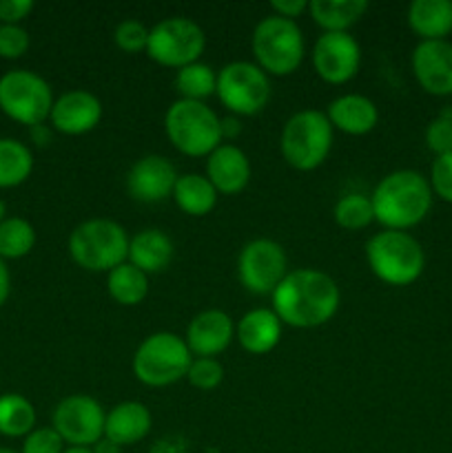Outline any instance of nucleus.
<instances>
[{"mask_svg":"<svg viewBox=\"0 0 452 453\" xmlns=\"http://www.w3.org/2000/svg\"><path fill=\"white\" fill-rule=\"evenodd\" d=\"M273 312L284 326L313 330L326 326L337 314L341 292L335 279L313 268L292 270L270 295Z\"/></svg>","mask_w":452,"mask_h":453,"instance_id":"1","label":"nucleus"},{"mask_svg":"<svg viewBox=\"0 0 452 453\" xmlns=\"http://www.w3.org/2000/svg\"><path fill=\"white\" fill-rule=\"evenodd\" d=\"M370 202L375 221L386 230H408L424 221L433 208V188L421 173L403 168L375 186Z\"/></svg>","mask_w":452,"mask_h":453,"instance_id":"2","label":"nucleus"},{"mask_svg":"<svg viewBox=\"0 0 452 453\" xmlns=\"http://www.w3.org/2000/svg\"><path fill=\"white\" fill-rule=\"evenodd\" d=\"M370 273L386 286H410L421 277L425 255L421 243L406 230H381L366 243Z\"/></svg>","mask_w":452,"mask_h":453,"instance_id":"3","label":"nucleus"},{"mask_svg":"<svg viewBox=\"0 0 452 453\" xmlns=\"http://www.w3.org/2000/svg\"><path fill=\"white\" fill-rule=\"evenodd\" d=\"M164 133L177 153L208 157L222 142L220 118L207 102L177 100L164 115Z\"/></svg>","mask_w":452,"mask_h":453,"instance_id":"4","label":"nucleus"},{"mask_svg":"<svg viewBox=\"0 0 452 453\" xmlns=\"http://www.w3.org/2000/svg\"><path fill=\"white\" fill-rule=\"evenodd\" d=\"M255 65L266 75L286 78L300 69L306 53L304 34L295 20H286L275 13L261 18L251 40Z\"/></svg>","mask_w":452,"mask_h":453,"instance_id":"5","label":"nucleus"},{"mask_svg":"<svg viewBox=\"0 0 452 453\" xmlns=\"http://www.w3.org/2000/svg\"><path fill=\"white\" fill-rule=\"evenodd\" d=\"M69 255L89 273H111L129 257V234L113 219H87L69 234Z\"/></svg>","mask_w":452,"mask_h":453,"instance_id":"6","label":"nucleus"},{"mask_svg":"<svg viewBox=\"0 0 452 453\" xmlns=\"http://www.w3.org/2000/svg\"><path fill=\"white\" fill-rule=\"evenodd\" d=\"M332 149V127L322 111H297L284 124L279 150L288 166L308 173L322 166Z\"/></svg>","mask_w":452,"mask_h":453,"instance_id":"7","label":"nucleus"},{"mask_svg":"<svg viewBox=\"0 0 452 453\" xmlns=\"http://www.w3.org/2000/svg\"><path fill=\"white\" fill-rule=\"evenodd\" d=\"M193 354L182 336L173 332H155L137 345L133 354V374L146 388H168L186 379Z\"/></svg>","mask_w":452,"mask_h":453,"instance_id":"8","label":"nucleus"},{"mask_svg":"<svg viewBox=\"0 0 452 453\" xmlns=\"http://www.w3.org/2000/svg\"><path fill=\"white\" fill-rule=\"evenodd\" d=\"M53 91L44 78L27 69H13L0 78V111L25 127L44 124L53 109Z\"/></svg>","mask_w":452,"mask_h":453,"instance_id":"9","label":"nucleus"},{"mask_svg":"<svg viewBox=\"0 0 452 453\" xmlns=\"http://www.w3.org/2000/svg\"><path fill=\"white\" fill-rule=\"evenodd\" d=\"M215 96L235 118H253L269 104L270 80L255 62H229L217 71Z\"/></svg>","mask_w":452,"mask_h":453,"instance_id":"10","label":"nucleus"},{"mask_svg":"<svg viewBox=\"0 0 452 453\" xmlns=\"http://www.w3.org/2000/svg\"><path fill=\"white\" fill-rule=\"evenodd\" d=\"M204 49H207V35L202 27L191 18H164L153 29H149L146 56L160 66L180 71L193 62H199Z\"/></svg>","mask_w":452,"mask_h":453,"instance_id":"11","label":"nucleus"},{"mask_svg":"<svg viewBox=\"0 0 452 453\" xmlns=\"http://www.w3.org/2000/svg\"><path fill=\"white\" fill-rule=\"evenodd\" d=\"M288 274V257L273 239H253L238 257V279L251 295H273Z\"/></svg>","mask_w":452,"mask_h":453,"instance_id":"12","label":"nucleus"},{"mask_svg":"<svg viewBox=\"0 0 452 453\" xmlns=\"http://www.w3.org/2000/svg\"><path fill=\"white\" fill-rule=\"evenodd\" d=\"M106 411L100 403L84 394H74L53 410V429L66 447H93L105 438Z\"/></svg>","mask_w":452,"mask_h":453,"instance_id":"13","label":"nucleus"},{"mask_svg":"<svg viewBox=\"0 0 452 453\" xmlns=\"http://www.w3.org/2000/svg\"><path fill=\"white\" fill-rule=\"evenodd\" d=\"M362 65V49L353 35L322 34L313 47L315 73L326 84H346L357 75Z\"/></svg>","mask_w":452,"mask_h":453,"instance_id":"14","label":"nucleus"},{"mask_svg":"<svg viewBox=\"0 0 452 453\" xmlns=\"http://www.w3.org/2000/svg\"><path fill=\"white\" fill-rule=\"evenodd\" d=\"M175 166L162 155H146L137 159L127 175V193L136 202L160 203L173 197L177 181Z\"/></svg>","mask_w":452,"mask_h":453,"instance_id":"15","label":"nucleus"},{"mask_svg":"<svg viewBox=\"0 0 452 453\" xmlns=\"http://www.w3.org/2000/svg\"><path fill=\"white\" fill-rule=\"evenodd\" d=\"M412 73L430 96H452V44L421 40L412 51Z\"/></svg>","mask_w":452,"mask_h":453,"instance_id":"16","label":"nucleus"},{"mask_svg":"<svg viewBox=\"0 0 452 453\" xmlns=\"http://www.w3.org/2000/svg\"><path fill=\"white\" fill-rule=\"evenodd\" d=\"M102 119V102L97 96L75 88L66 91L53 102L49 122L62 135H84L91 133Z\"/></svg>","mask_w":452,"mask_h":453,"instance_id":"17","label":"nucleus"},{"mask_svg":"<svg viewBox=\"0 0 452 453\" xmlns=\"http://www.w3.org/2000/svg\"><path fill=\"white\" fill-rule=\"evenodd\" d=\"M235 339V323L222 310H204L186 327V345L193 358H217Z\"/></svg>","mask_w":452,"mask_h":453,"instance_id":"18","label":"nucleus"},{"mask_svg":"<svg viewBox=\"0 0 452 453\" xmlns=\"http://www.w3.org/2000/svg\"><path fill=\"white\" fill-rule=\"evenodd\" d=\"M207 177L220 195H239L251 181L248 155L235 144H220L207 157Z\"/></svg>","mask_w":452,"mask_h":453,"instance_id":"19","label":"nucleus"},{"mask_svg":"<svg viewBox=\"0 0 452 453\" xmlns=\"http://www.w3.org/2000/svg\"><path fill=\"white\" fill-rule=\"evenodd\" d=\"M326 118L332 128L346 133V135H368L379 122V111L377 104L366 96L348 93L339 96L328 104Z\"/></svg>","mask_w":452,"mask_h":453,"instance_id":"20","label":"nucleus"},{"mask_svg":"<svg viewBox=\"0 0 452 453\" xmlns=\"http://www.w3.org/2000/svg\"><path fill=\"white\" fill-rule=\"evenodd\" d=\"M282 326L277 314L269 308H255L244 314L239 323L235 326V339L246 349L248 354H269L277 348L282 339Z\"/></svg>","mask_w":452,"mask_h":453,"instance_id":"21","label":"nucleus"},{"mask_svg":"<svg viewBox=\"0 0 452 453\" xmlns=\"http://www.w3.org/2000/svg\"><path fill=\"white\" fill-rule=\"evenodd\" d=\"M151 411L137 401L118 403L111 411H106L105 438L118 447H131L144 441L151 432Z\"/></svg>","mask_w":452,"mask_h":453,"instance_id":"22","label":"nucleus"},{"mask_svg":"<svg viewBox=\"0 0 452 453\" xmlns=\"http://www.w3.org/2000/svg\"><path fill=\"white\" fill-rule=\"evenodd\" d=\"M175 257L171 237L158 228H144L129 239L127 261L144 274L162 273Z\"/></svg>","mask_w":452,"mask_h":453,"instance_id":"23","label":"nucleus"},{"mask_svg":"<svg viewBox=\"0 0 452 453\" xmlns=\"http://www.w3.org/2000/svg\"><path fill=\"white\" fill-rule=\"evenodd\" d=\"M366 12V0H308V16L323 34H346Z\"/></svg>","mask_w":452,"mask_h":453,"instance_id":"24","label":"nucleus"},{"mask_svg":"<svg viewBox=\"0 0 452 453\" xmlns=\"http://www.w3.org/2000/svg\"><path fill=\"white\" fill-rule=\"evenodd\" d=\"M408 25L421 40H443L452 31V3L415 0L408 9Z\"/></svg>","mask_w":452,"mask_h":453,"instance_id":"25","label":"nucleus"},{"mask_svg":"<svg viewBox=\"0 0 452 453\" xmlns=\"http://www.w3.org/2000/svg\"><path fill=\"white\" fill-rule=\"evenodd\" d=\"M217 195L220 193L208 181V177L198 175V173L180 175L175 181V188H173V199H175L177 208L189 217L208 215L215 208Z\"/></svg>","mask_w":452,"mask_h":453,"instance_id":"26","label":"nucleus"},{"mask_svg":"<svg viewBox=\"0 0 452 453\" xmlns=\"http://www.w3.org/2000/svg\"><path fill=\"white\" fill-rule=\"evenodd\" d=\"M106 292L120 305H140L149 295V274L137 270L129 261L106 273Z\"/></svg>","mask_w":452,"mask_h":453,"instance_id":"27","label":"nucleus"},{"mask_svg":"<svg viewBox=\"0 0 452 453\" xmlns=\"http://www.w3.org/2000/svg\"><path fill=\"white\" fill-rule=\"evenodd\" d=\"M34 171V155L29 146L13 137H0V188H16L25 184Z\"/></svg>","mask_w":452,"mask_h":453,"instance_id":"28","label":"nucleus"},{"mask_svg":"<svg viewBox=\"0 0 452 453\" xmlns=\"http://www.w3.org/2000/svg\"><path fill=\"white\" fill-rule=\"evenodd\" d=\"M35 429V410L20 394L0 396V434L7 438H25Z\"/></svg>","mask_w":452,"mask_h":453,"instance_id":"29","label":"nucleus"},{"mask_svg":"<svg viewBox=\"0 0 452 453\" xmlns=\"http://www.w3.org/2000/svg\"><path fill=\"white\" fill-rule=\"evenodd\" d=\"M175 88L180 93V100L204 102L207 97L215 96L217 73L213 71V66L204 65V62H193L177 71Z\"/></svg>","mask_w":452,"mask_h":453,"instance_id":"30","label":"nucleus"},{"mask_svg":"<svg viewBox=\"0 0 452 453\" xmlns=\"http://www.w3.org/2000/svg\"><path fill=\"white\" fill-rule=\"evenodd\" d=\"M35 246V228L22 217H7L0 224V259H22Z\"/></svg>","mask_w":452,"mask_h":453,"instance_id":"31","label":"nucleus"},{"mask_svg":"<svg viewBox=\"0 0 452 453\" xmlns=\"http://www.w3.org/2000/svg\"><path fill=\"white\" fill-rule=\"evenodd\" d=\"M332 217H335V224L339 228L357 233V230L368 228L375 221V211H372L370 197L362 193H348L335 203Z\"/></svg>","mask_w":452,"mask_h":453,"instance_id":"32","label":"nucleus"},{"mask_svg":"<svg viewBox=\"0 0 452 453\" xmlns=\"http://www.w3.org/2000/svg\"><path fill=\"white\" fill-rule=\"evenodd\" d=\"M186 379L199 392H213L224 380V367L217 358H193L189 372H186Z\"/></svg>","mask_w":452,"mask_h":453,"instance_id":"33","label":"nucleus"},{"mask_svg":"<svg viewBox=\"0 0 452 453\" xmlns=\"http://www.w3.org/2000/svg\"><path fill=\"white\" fill-rule=\"evenodd\" d=\"M113 42L124 53H146L149 44V29L137 20H122L113 31Z\"/></svg>","mask_w":452,"mask_h":453,"instance_id":"34","label":"nucleus"},{"mask_svg":"<svg viewBox=\"0 0 452 453\" xmlns=\"http://www.w3.org/2000/svg\"><path fill=\"white\" fill-rule=\"evenodd\" d=\"M425 144L434 155L452 153V111H443L425 128Z\"/></svg>","mask_w":452,"mask_h":453,"instance_id":"35","label":"nucleus"},{"mask_svg":"<svg viewBox=\"0 0 452 453\" xmlns=\"http://www.w3.org/2000/svg\"><path fill=\"white\" fill-rule=\"evenodd\" d=\"M29 34L20 25H0V58L16 60L29 51Z\"/></svg>","mask_w":452,"mask_h":453,"instance_id":"36","label":"nucleus"},{"mask_svg":"<svg viewBox=\"0 0 452 453\" xmlns=\"http://www.w3.org/2000/svg\"><path fill=\"white\" fill-rule=\"evenodd\" d=\"M66 449L65 441L53 427H35L25 436L20 453H62Z\"/></svg>","mask_w":452,"mask_h":453,"instance_id":"37","label":"nucleus"},{"mask_svg":"<svg viewBox=\"0 0 452 453\" xmlns=\"http://www.w3.org/2000/svg\"><path fill=\"white\" fill-rule=\"evenodd\" d=\"M430 188L433 195H439L443 202L452 203V153L439 155L430 168Z\"/></svg>","mask_w":452,"mask_h":453,"instance_id":"38","label":"nucleus"},{"mask_svg":"<svg viewBox=\"0 0 452 453\" xmlns=\"http://www.w3.org/2000/svg\"><path fill=\"white\" fill-rule=\"evenodd\" d=\"M31 12V0H0V25H20Z\"/></svg>","mask_w":452,"mask_h":453,"instance_id":"39","label":"nucleus"},{"mask_svg":"<svg viewBox=\"0 0 452 453\" xmlns=\"http://www.w3.org/2000/svg\"><path fill=\"white\" fill-rule=\"evenodd\" d=\"M270 9H273L275 16L295 20L301 13H308V0H273Z\"/></svg>","mask_w":452,"mask_h":453,"instance_id":"40","label":"nucleus"},{"mask_svg":"<svg viewBox=\"0 0 452 453\" xmlns=\"http://www.w3.org/2000/svg\"><path fill=\"white\" fill-rule=\"evenodd\" d=\"M220 128H222V142H224V144H230V142L238 140V137L242 135V124H239V118H235V115L220 118Z\"/></svg>","mask_w":452,"mask_h":453,"instance_id":"41","label":"nucleus"},{"mask_svg":"<svg viewBox=\"0 0 452 453\" xmlns=\"http://www.w3.org/2000/svg\"><path fill=\"white\" fill-rule=\"evenodd\" d=\"M9 292H12V274H9L7 264L0 259V308L7 303Z\"/></svg>","mask_w":452,"mask_h":453,"instance_id":"42","label":"nucleus"},{"mask_svg":"<svg viewBox=\"0 0 452 453\" xmlns=\"http://www.w3.org/2000/svg\"><path fill=\"white\" fill-rule=\"evenodd\" d=\"M31 137L35 140V144L44 146V144H49V142H51V131H49L44 124H38V127H31Z\"/></svg>","mask_w":452,"mask_h":453,"instance_id":"43","label":"nucleus"},{"mask_svg":"<svg viewBox=\"0 0 452 453\" xmlns=\"http://www.w3.org/2000/svg\"><path fill=\"white\" fill-rule=\"evenodd\" d=\"M93 453H122V447H118L115 442L106 441V438H102V441H97L96 445L91 447Z\"/></svg>","mask_w":452,"mask_h":453,"instance_id":"44","label":"nucleus"},{"mask_svg":"<svg viewBox=\"0 0 452 453\" xmlns=\"http://www.w3.org/2000/svg\"><path fill=\"white\" fill-rule=\"evenodd\" d=\"M62 453H93L91 447H66Z\"/></svg>","mask_w":452,"mask_h":453,"instance_id":"45","label":"nucleus"},{"mask_svg":"<svg viewBox=\"0 0 452 453\" xmlns=\"http://www.w3.org/2000/svg\"><path fill=\"white\" fill-rule=\"evenodd\" d=\"M4 215H7V206H4V202H3V199H0V224H3V221L7 219V217H4Z\"/></svg>","mask_w":452,"mask_h":453,"instance_id":"46","label":"nucleus"},{"mask_svg":"<svg viewBox=\"0 0 452 453\" xmlns=\"http://www.w3.org/2000/svg\"><path fill=\"white\" fill-rule=\"evenodd\" d=\"M0 453H18V451H13V449H7V447H0Z\"/></svg>","mask_w":452,"mask_h":453,"instance_id":"47","label":"nucleus"}]
</instances>
